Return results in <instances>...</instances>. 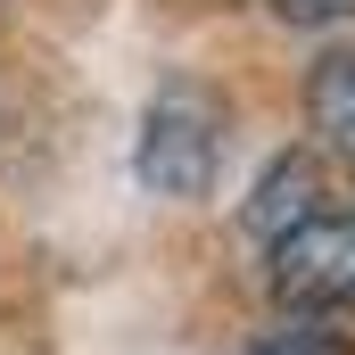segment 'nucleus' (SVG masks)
Segmentation results:
<instances>
[{"label": "nucleus", "instance_id": "nucleus-2", "mask_svg": "<svg viewBox=\"0 0 355 355\" xmlns=\"http://www.w3.org/2000/svg\"><path fill=\"white\" fill-rule=\"evenodd\" d=\"M265 289L289 314H347L355 306V207H314L306 223L272 232Z\"/></svg>", "mask_w": 355, "mask_h": 355}, {"label": "nucleus", "instance_id": "nucleus-1", "mask_svg": "<svg viewBox=\"0 0 355 355\" xmlns=\"http://www.w3.org/2000/svg\"><path fill=\"white\" fill-rule=\"evenodd\" d=\"M232 157V99L207 83V75H166L141 107V141H132V174L157 198L198 207Z\"/></svg>", "mask_w": 355, "mask_h": 355}, {"label": "nucleus", "instance_id": "nucleus-4", "mask_svg": "<svg viewBox=\"0 0 355 355\" xmlns=\"http://www.w3.org/2000/svg\"><path fill=\"white\" fill-rule=\"evenodd\" d=\"M322 207V166L306 157V149H289V157H272L265 182H257V198H248V232L272 240V232H289V223H306Z\"/></svg>", "mask_w": 355, "mask_h": 355}, {"label": "nucleus", "instance_id": "nucleus-5", "mask_svg": "<svg viewBox=\"0 0 355 355\" xmlns=\"http://www.w3.org/2000/svg\"><path fill=\"white\" fill-rule=\"evenodd\" d=\"M248 355H347V339L331 331V314H281Z\"/></svg>", "mask_w": 355, "mask_h": 355}, {"label": "nucleus", "instance_id": "nucleus-6", "mask_svg": "<svg viewBox=\"0 0 355 355\" xmlns=\"http://www.w3.org/2000/svg\"><path fill=\"white\" fill-rule=\"evenodd\" d=\"M281 25H306V33H322V25H347L355 0H265Z\"/></svg>", "mask_w": 355, "mask_h": 355}, {"label": "nucleus", "instance_id": "nucleus-3", "mask_svg": "<svg viewBox=\"0 0 355 355\" xmlns=\"http://www.w3.org/2000/svg\"><path fill=\"white\" fill-rule=\"evenodd\" d=\"M306 124L339 166H355V50H322L306 67Z\"/></svg>", "mask_w": 355, "mask_h": 355}]
</instances>
